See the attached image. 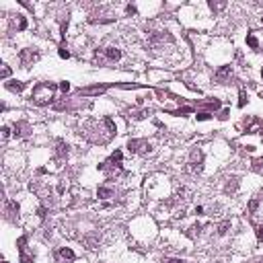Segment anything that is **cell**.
<instances>
[{"instance_id": "1", "label": "cell", "mask_w": 263, "mask_h": 263, "mask_svg": "<svg viewBox=\"0 0 263 263\" xmlns=\"http://www.w3.org/2000/svg\"><path fill=\"white\" fill-rule=\"evenodd\" d=\"M54 93H56V85L54 82H39L31 93V99L37 105H47L54 101Z\"/></svg>"}, {"instance_id": "2", "label": "cell", "mask_w": 263, "mask_h": 263, "mask_svg": "<svg viewBox=\"0 0 263 263\" xmlns=\"http://www.w3.org/2000/svg\"><path fill=\"white\" fill-rule=\"evenodd\" d=\"M128 150L129 152H138V154H144L150 150V144L146 140H129L128 142Z\"/></svg>"}, {"instance_id": "3", "label": "cell", "mask_w": 263, "mask_h": 263, "mask_svg": "<svg viewBox=\"0 0 263 263\" xmlns=\"http://www.w3.org/2000/svg\"><path fill=\"white\" fill-rule=\"evenodd\" d=\"M56 257H58V261L60 263H72L76 259V255H74V251L72 249H68V247H60L58 249V253H56Z\"/></svg>"}, {"instance_id": "4", "label": "cell", "mask_w": 263, "mask_h": 263, "mask_svg": "<svg viewBox=\"0 0 263 263\" xmlns=\"http://www.w3.org/2000/svg\"><path fill=\"white\" fill-rule=\"evenodd\" d=\"M105 58L111 60V62H117V60L121 58V51H119L117 47H107V50H105Z\"/></svg>"}, {"instance_id": "5", "label": "cell", "mask_w": 263, "mask_h": 263, "mask_svg": "<svg viewBox=\"0 0 263 263\" xmlns=\"http://www.w3.org/2000/svg\"><path fill=\"white\" fill-rule=\"evenodd\" d=\"M6 89L12 90V93H21V90L25 89V85L19 82V80H8V82H6Z\"/></svg>"}, {"instance_id": "6", "label": "cell", "mask_w": 263, "mask_h": 263, "mask_svg": "<svg viewBox=\"0 0 263 263\" xmlns=\"http://www.w3.org/2000/svg\"><path fill=\"white\" fill-rule=\"evenodd\" d=\"M232 74V68H230V66H222V68L218 70V72H216V78L220 80V82H222L224 78H228V76Z\"/></svg>"}, {"instance_id": "7", "label": "cell", "mask_w": 263, "mask_h": 263, "mask_svg": "<svg viewBox=\"0 0 263 263\" xmlns=\"http://www.w3.org/2000/svg\"><path fill=\"white\" fill-rule=\"evenodd\" d=\"M97 195H99L101 199H107V197H113L115 191L111 187H99V189H97Z\"/></svg>"}, {"instance_id": "8", "label": "cell", "mask_w": 263, "mask_h": 263, "mask_svg": "<svg viewBox=\"0 0 263 263\" xmlns=\"http://www.w3.org/2000/svg\"><path fill=\"white\" fill-rule=\"evenodd\" d=\"M25 129H29V124H25V121H19V124H15V136H25V134H27Z\"/></svg>"}, {"instance_id": "9", "label": "cell", "mask_w": 263, "mask_h": 263, "mask_svg": "<svg viewBox=\"0 0 263 263\" xmlns=\"http://www.w3.org/2000/svg\"><path fill=\"white\" fill-rule=\"evenodd\" d=\"M202 105L208 107L210 111H216V109H220V105H222V103H220V99H212V101H204Z\"/></svg>"}, {"instance_id": "10", "label": "cell", "mask_w": 263, "mask_h": 263, "mask_svg": "<svg viewBox=\"0 0 263 263\" xmlns=\"http://www.w3.org/2000/svg\"><path fill=\"white\" fill-rule=\"evenodd\" d=\"M247 45L251 47V50H257V47H259L257 37H255V35H247Z\"/></svg>"}, {"instance_id": "11", "label": "cell", "mask_w": 263, "mask_h": 263, "mask_svg": "<svg viewBox=\"0 0 263 263\" xmlns=\"http://www.w3.org/2000/svg\"><path fill=\"white\" fill-rule=\"evenodd\" d=\"M58 54H60V58H64V60H68V58H70V51H68V47H66V45H60Z\"/></svg>"}, {"instance_id": "12", "label": "cell", "mask_w": 263, "mask_h": 263, "mask_svg": "<svg viewBox=\"0 0 263 263\" xmlns=\"http://www.w3.org/2000/svg\"><path fill=\"white\" fill-rule=\"evenodd\" d=\"M58 154H60V156L68 154V144H64V142H58Z\"/></svg>"}, {"instance_id": "13", "label": "cell", "mask_w": 263, "mask_h": 263, "mask_svg": "<svg viewBox=\"0 0 263 263\" xmlns=\"http://www.w3.org/2000/svg\"><path fill=\"white\" fill-rule=\"evenodd\" d=\"M228 228H230V222L226 220V222H222L218 226V234H226V232H228Z\"/></svg>"}, {"instance_id": "14", "label": "cell", "mask_w": 263, "mask_h": 263, "mask_svg": "<svg viewBox=\"0 0 263 263\" xmlns=\"http://www.w3.org/2000/svg\"><path fill=\"white\" fill-rule=\"evenodd\" d=\"M195 117H197V121H208L212 115H210V111H202V113H197Z\"/></svg>"}, {"instance_id": "15", "label": "cell", "mask_w": 263, "mask_h": 263, "mask_svg": "<svg viewBox=\"0 0 263 263\" xmlns=\"http://www.w3.org/2000/svg\"><path fill=\"white\" fill-rule=\"evenodd\" d=\"M21 263H33V257H29L25 251H21Z\"/></svg>"}, {"instance_id": "16", "label": "cell", "mask_w": 263, "mask_h": 263, "mask_svg": "<svg viewBox=\"0 0 263 263\" xmlns=\"http://www.w3.org/2000/svg\"><path fill=\"white\" fill-rule=\"evenodd\" d=\"M60 90H62V93H68V90H70V82H68V80H62V82H60Z\"/></svg>"}, {"instance_id": "17", "label": "cell", "mask_w": 263, "mask_h": 263, "mask_svg": "<svg viewBox=\"0 0 263 263\" xmlns=\"http://www.w3.org/2000/svg\"><path fill=\"white\" fill-rule=\"evenodd\" d=\"M8 74H10V68H8V66L4 64V66H2V78L6 80V78H8Z\"/></svg>"}, {"instance_id": "18", "label": "cell", "mask_w": 263, "mask_h": 263, "mask_svg": "<svg viewBox=\"0 0 263 263\" xmlns=\"http://www.w3.org/2000/svg\"><path fill=\"white\" fill-rule=\"evenodd\" d=\"M257 208H259V202H257V199H253V202L249 204V210H251V212H255Z\"/></svg>"}, {"instance_id": "19", "label": "cell", "mask_w": 263, "mask_h": 263, "mask_svg": "<svg viewBox=\"0 0 263 263\" xmlns=\"http://www.w3.org/2000/svg\"><path fill=\"white\" fill-rule=\"evenodd\" d=\"M245 103H247V95H241V101H238V107H245Z\"/></svg>"}, {"instance_id": "20", "label": "cell", "mask_w": 263, "mask_h": 263, "mask_svg": "<svg viewBox=\"0 0 263 263\" xmlns=\"http://www.w3.org/2000/svg\"><path fill=\"white\" fill-rule=\"evenodd\" d=\"M257 238H259V241H263V224H261V226H257Z\"/></svg>"}, {"instance_id": "21", "label": "cell", "mask_w": 263, "mask_h": 263, "mask_svg": "<svg viewBox=\"0 0 263 263\" xmlns=\"http://www.w3.org/2000/svg\"><path fill=\"white\" fill-rule=\"evenodd\" d=\"M2 136H4V140H8V136H10V129L6 128V125L2 128Z\"/></svg>"}, {"instance_id": "22", "label": "cell", "mask_w": 263, "mask_h": 263, "mask_svg": "<svg viewBox=\"0 0 263 263\" xmlns=\"http://www.w3.org/2000/svg\"><path fill=\"white\" fill-rule=\"evenodd\" d=\"M230 115V109H222V113H220V119H226Z\"/></svg>"}, {"instance_id": "23", "label": "cell", "mask_w": 263, "mask_h": 263, "mask_svg": "<svg viewBox=\"0 0 263 263\" xmlns=\"http://www.w3.org/2000/svg\"><path fill=\"white\" fill-rule=\"evenodd\" d=\"M167 263H185L183 259H175V257H171V259H167Z\"/></svg>"}, {"instance_id": "24", "label": "cell", "mask_w": 263, "mask_h": 263, "mask_svg": "<svg viewBox=\"0 0 263 263\" xmlns=\"http://www.w3.org/2000/svg\"><path fill=\"white\" fill-rule=\"evenodd\" d=\"M125 10H128V15H136V8H134V6H132V4H129V6H128V8H125Z\"/></svg>"}, {"instance_id": "25", "label": "cell", "mask_w": 263, "mask_h": 263, "mask_svg": "<svg viewBox=\"0 0 263 263\" xmlns=\"http://www.w3.org/2000/svg\"><path fill=\"white\" fill-rule=\"evenodd\" d=\"M261 76H263V70H261Z\"/></svg>"}, {"instance_id": "26", "label": "cell", "mask_w": 263, "mask_h": 263, "mask_svg": "<svg viewBox=\"0 0 263 263\" xmlns=\"http://www.w3.org/2000/svg\"><path fill=\"white\" fill-rule=\"evenodd\" d=\"M4 263H8V261H4Z\"/></svg>"}]
</instances>
